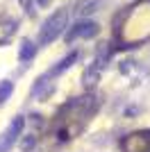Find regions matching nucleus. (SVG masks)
I'll list each match as a JSON object with an SVG mask.
<instances>
[{
    "instance_id": "obj_8",
    "label": "nucleus",
    "mask_w": 150,
    "mask_h": 152,
    "mask_svg": "<svg viewBox=\"0 0 150 152\" xmlns=\"http://www.w3.org/2000/svg\"><path fill=\"white\" fill-rule=\"evenodd\" d=\"M98 77H100V68H91V70H87V73H84V86H87V89L96 86Z\"/></svg>"
},
{
    "instance_id": "obj_4",
    "label": "nucleus",
    "mask_w": 150,
    "mask_h": 152,
    "mask_svg": "<svg viewBox=\"0 0 150 152\" xmlns=\"http://www.w3.org/2000/svg\"><path fill=\"white\" fill-rule=\"evenodd\" d=\"M50 89H52V86H50L48 77H39L37 84L32 86V95H34V98H46V95L50 93Z\"/></svg>"
},
{
    "instance_id": "obj_9",
    "label": "nucleus",
    "mask_w": 150,
    "mask_h": 152,
    "mask_svg": "<svg viewBox=\"0 0 150 152\" xmlns=\"http://www.w3.org/2000/svg\"><path fill=\"white\" fill-rule=\"evenodd\" d=\"M34 145H37V136H34V134H30V136H25V139L21 141V150L23 152H30Z\"/></svg>"
},
{
    "instance_id": "obj_5",
    "label": "nucleus",
    "mask_w": 150,
    "mask_h": 152,
    "mask_svg": "<svg viewBox=\"0 0 150 152\" xmlns=\"http://www.w3.org/2000/svg\"><path fill=\"white\" fill-rule=\"evenodd\" d=\"M34 55H37V45L32 43V41H27V39H25L23 43H21L18 59H21V61H30V59H34Z\"/></svg>"
},
{
    "instance_id": "obj_2",
    "label": "nucleus",
    "mask_w": 150,
    "mask_h": 152,
    "mask_svg": "<svg viewBox=\"0 0 150 152\" xmlns=\"http://www.w3.org/2000/svg\"><path fill=\"white\" fill-rule=\"evenodd\" d=\"M23 127H25V118L23 116H14L12 125L0 134V152H9L12 150L14 143H16V139H18L21 132H23Z\"/></svg>"
},
{
    "instance_id": "obj_3",
    "label": "nucleus",
    "mask_w": 150,
    "mask_h": 152,
    "mask_svg": "<svg viewBox=\"0 0 150 152\" xmlns=\"http://www.w3.org/2000/svg\"><path fill=\"white\" fill-rule=\"evenodd\" d=\"M98 32H100L98 23H93V20H80V23H75V25L66 32L64 39H66V43H71V41H75V39H80V37L91 39V37H96Z\"/></svg>"
},
{
    "instance_id": "obj_7",
    "label": "nucleus",
    "mask_w": 150,
    "mask_h": 152,
    "mask_svg": "<svg viewBox=\"0 0 150 152\" xmlns=\"http://www.w3.org/2000/svg\"><path fill=\"white\" fill-rule=\"evenodd\" d=\"M12 91H14V84L9 82V80H2V82H0V104H5V102L9 100Z\"/></svg>"
},
{
    "instance_id": "obj_6",
    "label": "nucleus",
    "mask_w": 150,
    "mask_h": 152,
    "mask_svg": "<svg viewBox=\"0 0 150 152\" xmlns=\"http://www.w3.org/2000/svg\"><path fill=\"white\" fill-rule=\"evenodd\" d=\"M75 59H77V52H71V55H66V57H64L62 61H59L55 68H52V75H59V73H64L66 68H71V66L75 64Z\"/></svg>"
},
{
    "instance_id": "obj_1",
    "label": "nucleus",
    "mask_w": 150,
    "mask_h": 152,
    "mask_svg": "<svg viewBox=\"0 0 150 152\" xmlns=\"http://www.w3.org/2000/svg\"><path fill=\"white\" fill-rule=\"evenodd\" d=\"M66 23H68V9H57L46 18V23L41 25V34H39V43L48 45L52 43L55 39L62 37V32L66 30Z\"/></svg>"
},
{
    "instance_id": "obj_10",
    "label": "nucleus",
    "mask_w": 150,
    "mask_h": 152,
    "mask_svg": "<svg viewBox=\"0 0 150 152\" xmlns=\"http://www.w3.org/2000/svg\"><path fill=\"white\" fill-rule=\"evenodd\" d=\"M48 2H50V0H37V5H39V7H48Z\"/></svg>"
}]
</instances>
